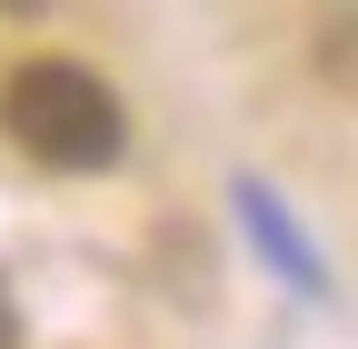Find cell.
Instances as JSON below:
<instances>
[{"instance_id": "6da1fadb", "label": "cell", "mask_w": 358, "mask_h": 349, "mask_svg": "<svg viewBox=\"0 0 358 349\" xmlns=\"http://www.w3.org/2000/svg\"><path fill=\"white\" fill-rule=\"evenodd\" d=\"M0 130L10 150H30L40 170H110L129 150V110L100 70L80 60H20L0 80Z\"/></svg>"}, {"instance_id": "7a4b0ae2", "label": "cell", "mask_w": 358, "mask_h": 349, "mask_svg": "<svg viewBox=\"0 0 358 349\" xmlns=\"http://www.w3.org/2000/svg\"><path fill=\"white\" fill-rule=\"evenodd\" d=\"M239 220H249V230H259V240H268V249H279V270H289V280H299V289H319V259H308V249H299V230H289V220H279V200H268V190H259V180H239Z\"/></svg>"}, {"instance_id": "3957f363", "label": "cell", "mask_w": 358, "mask_h": 349, "mask_svg": "<svg viewBox=\"0 0 358 349\" xmlns=\"http://www.w3.org/2000/svg\"><path fill=\"white\" fill-rule=\"evenodd\" d=\"M319 80H329L348 110H358V11H338V20L319 30Z\"/></svg>"}, {"instance_id": "277c9868", "label": "cell", "mask_w": 358, "mask_h": 349, "mask_svg": "<svg viewBox=\"0 0 358 349\" xmlns=\"http://www.w3.org/2000/svg\"><path fill=\"white\" fill-rule=\"evenodd\" d=\"M40 11H50V0H0V20H40Z\"/></svg>"}, {"instance_id": "5b68a950", "label": "cell", "mask_w": 358, "mask_h": 349, "mask_svg": "<svg viewBox=\"0 0 358 349\" xmlns=\"http://www.w3.org/2000/svg\"><path fill=\"white\" fill-rule=\"evenodd\" d=\"M0 349H20V320H10V299H0Z\"/></svg>"}]
</instances>
